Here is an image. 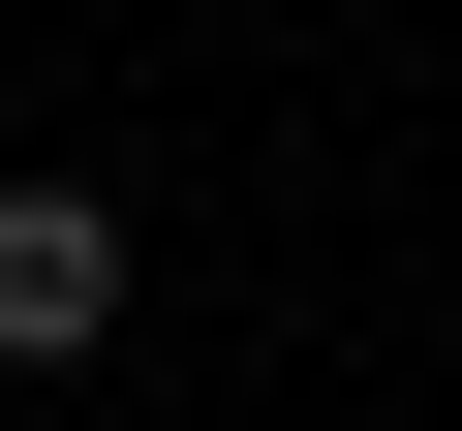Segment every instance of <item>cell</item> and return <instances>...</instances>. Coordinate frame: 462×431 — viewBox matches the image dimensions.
<instances>
[{"label":"cell","instance_id":"1","mask_svg":"<svg viewBox=\"0 0 462 431\" xmlns=\"http://www.w3.org/2000/svg\"><path fill=\"white\" fill-rule=\"evenodd\" d=\"M124 339V216L93 185H0V370H93Z\"/></svg>","mask_w":462,"mask_h":431}]
</instances>
